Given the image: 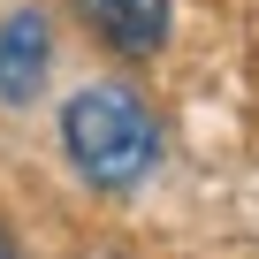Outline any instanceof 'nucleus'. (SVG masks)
I'll use <instances>...</instances> for the list:
<instances>
[{"label": "nucleus", "mask_w": 259, "mask_h": 259, "mask_svg": "<svg viewBox=\"0 0 259 259\" xmlns=\"http://www.w3.org/2000/svg\"><path fill=\"white\" fill-rule=\"evenodd\" d=\"M61 153L92 191H138L160 168V122L130 84H84L61 107Z\"/></svg>", "instance_id": "f257e3e1"}, {"label": "nucleus", "mask_w": 259, "mask_h": 259, "mask_svg": "<svg viewBox=\"0 0 259 259\" xmlns=\"http://www.w3.org/2000/svg\"><path fill=\"white\" fill-rule=\"evenodd\" d=\"M76 16H84V31H92L107 54H122V61H153V54L168 46V31H176L168 0H76Z\"/></svg>", "instance_id": "f03ea898"}, {"label": "nucleus", "mask_w": 259, "mask_h": 259, "mask_svg": "<svg viewBox=\"0 0 259 259\" xmlns=\"http://www.w3.org/2000/svg\"><path fill=\"white\" fill-rule=\"evenodd\" d=\"M54 69V31L38 8H8L0 16V107H31L46 92Z\"/></svg>", "instance_id": "7ed1b4c3"}, {"label": "nucleus", "mask_w": 259, "mask_h": 259, "mask_svg": "<svg viewBox=\"0 0 259 259\" xmlns=\"http://www.w3.org/2000/svg\"><path fill=\"white\" fill-rule=\"evenodd\" d=\"M0 259H23V251H16V236H8V229H0Z\"/></svg>", "instance_id": "20e7f679"}]
</instances>
